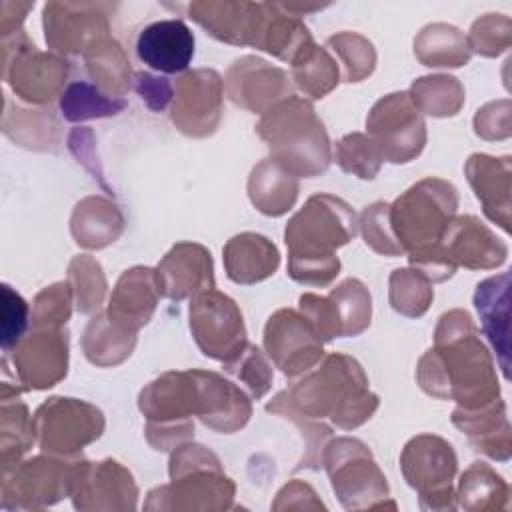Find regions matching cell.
<instances>
[{
    "label": "cell",
    "mask_w": 512,
    "mask_h": 512,
    "mask_svg": "<svg viewBox=\"0 0 512 512\" xmlns=\"http://www.w3.org/2000/svg\"><path fill=\"white\" fill-rule=\"evenodd\" d=\"M78 88L80 94H76L74 88H70L66 92V98L62 100V110L66 112V118L70 120H78V118H86V116H98V114H114V110H120L124 106V102H106L102 96H92V88H88L86 84H74Z\"/></svg>",
    "instance_id": "cell-6"
},
{
    "label": "cell",
    "mask_w": 512,
    "mask_h": 512,
    "mask_svg": "<svg viewBox=\"0 0 512 512\" xmlns=\"http://www.w3.org/2000/svg\"><path fill=\"white\" fill-rule=\"evenodd\" d=\"M26 324V304L18 294H12L8 286H4V348L10 346V342L18 340Z\"/></svg>",
    "instance_id": "cell-7"
},
{
    "label": "cell",
    "mask_w": 512,
    "mask_h": 512,
    "mask_svg": "<svg viewBox=\"0 0 512 512\" xmlns=\"http://www.w3.org/2000/svg\"><path fill=\"white\" fill-rule=\"evenodd\" d=\"M190 326L204 354L226 358L242 348V316L234 302L218 292H204L194 300L190 306Z\"/></svg>",
    "instance_id": "cell-2"
},
{
    "label": "cell",
    "mask_w": 512,
    "mask_h": 512,
    "mask_svg": "<svg viewBox=\"0 0 512 512\" xmlns=\"http://www.w3.org/2000/svg\"><path fill=\"white\" fill-rule=\"evenodd\" d=\"M268 244L270 242L266 238L256 234H242L232 238L228 248L236 252L226 250L228 276L236 282H254L268 276L278 266V252L274 250L270 254H262L254 258V254L264 250Z\"/></svg>",
    "instance_id": "cell-4"
},
{
    "label": "cell",
    "mask_w": 512,
    "mask_h": 512,
    "mask_svg": "<svg viewBox=\"0 0 512 512\" xmlns=\"http://www.w3.org/2000/svg\"><path fill=\"white\" fill-rule=\"evenodd\" d=\"M136 52L154 70L180 72L192 60L194 36L182 20H160L140 32Z\"/></svg>",
    "instance_id": "cell-3"
},
{
    "label": "cell",
    "mask_w": 512,
    "mask_h": 512,
    "mask_svg": "<svg viewBox=\"0 0 512 512\" xmlns=\"http://www.w3.org/2000/svg\"><path fill=\"white\" fill-rule=\"evenodd\" d=\"M352 158L354 162L346 168L348 172H356L360 178H372L376 174L380 154L376 152V144L366 142L360 134L348 136L338 144V162L344 166Z\"/></svg>",
    "instance_id": "cell-5"
},
{
    "label": "cell",
    "mask_w": 512,
    "mask_h": 512,
    "mask_svg": "<svg viewBox=\"0 0 512 512\" xmlns=\"http://www.w3.org/2000/svg\"><path fill=\"white\" fill-rule=\"evenodd\" d=\"M350 208L332 196H312L286 228L290 274L298 282L326 284L338 272L332 248L354 236Z\"/></svg>",
    "instance_id": "cell-1"
},
{
    "label": "cell",
    "mask_w": 512,
    "mask_h": 512,
    "mask_svg": "<svg viewBox=\"0 0 512 512\" xmlns=\"http://www.w3.org/2000/svg\"><path fill=\"white\" fill-rule=\"evenodd\" d=\"M138 90L142 94V98H146L148 104H152V98H158L160 108L164 106V102L170 96V86L164 82V78H152L148 74H140L138 76Z\"/></svg>",
    "instance_id": "cell-8"
}]
</instances>
